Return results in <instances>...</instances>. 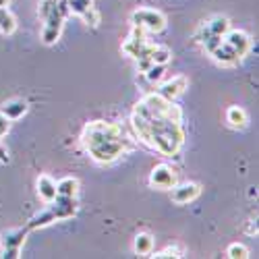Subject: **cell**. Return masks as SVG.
I'll use <instances>...</instances> for the list:
<instances>
[{
	"label": "cell",
	"instance_id": "cell-30",
	"mask_svg": "<svg viewBox=\"0 0 259 259\" xmlns=\"http://www.w3.org/2000/svg\"><path fill=\"white\" fill-rule=\"evenodd\" d=\"M249 197H257V189L255 187H249Z\"/></svg>",
	"mask_w": 259,
	"mask_h": 259
},
{
	"label": "cell",
	"instance_id": "cell-4",
	"mask_svg": "<svg viewBox=\"0 0 259 259\" xmlns=\"http://www.w3.org/2000/svg\"><path fill=\"white\" fill-rule=\"evenodd\" d=\"M58 7V5H56ZM62 25H64V17L58 13V9L44 21V27H41V41L46 46H52L60 39V33H62Z\"/></svg>",
	"mask_w": 259,
	"mask_h": 259
},
{
	"label": "cell",
	"instance_id": "cell-10",
	"mask_svg": "<svg viewBox=\"0 0 259 259\" xmlns=\"http://www.w3.org/2000/svg\"><path fill=\"white\" fill-rule=\"evenodd\" d=\"M230 29V19L228 17H222V15H215L213 19H209L207 23L203 25V29H201V39L205 37V35H222L224 37V33Z\"/></svg>",
	"mask_w": 259,
	"mask_h": 259
},
{
	"label": "cell",
	"instance_id": "cell-14",
	"mask_svg": "<svg viewBox=\"0 0 259 259\" xmlns=\"http://www.w3.org/2000/svg\"><path fill=\"white\" fill-rule=\"evenodd\" d=\"M54 222H56V215L52 213V209L50 207H44L41 211H37L35 215H31L25 228L27 230H37V228H46V226H50Z\"/></svg>",
	"mask_w": 259,
	"mask_h": 259
},
{
	"label": "cell",
	"instance_id": "cell-26",
	"mask_svg": "<svg viewBox=\"0 0 259 259\" xmlns=\"http://www.w3.org/2000/svg\"><path fill=\"white\" fill-rule=\"evenodd\" d=\"M154 257H158V259H164V257H183V251L177 249V247H166L164 251H158Z\"/></svg>",
	"mask_w": 259,
	"mask_h": 259
},
{
	"label": "cell",
	"instance_id": "cell-31",
	"mask_svg": "<svg viewBox=\"0 0 259 259\" xmlns=\"http://www.w3.org/2000/svg\"><path fill=\"white\" fill-rule=\"evenodd\" d=\"M9 3H11V0H0V9H3V7H9Z\"/></svg>",
	"mask_w": 259,
	"mask_h": 259
},
{
	"label": "cell",
	"instance_id": "cell-9",
	"mask_svg": "<svg viewBox=\"0 0 259 259\" xmlns=\"http://www.w3.org/2000/svg\"><path fill=\"white\" fill-rule=\"evenodd\" d=\"M35 185H37V195H39V199L44 203H52L56 199V195H58L56 181L50 175H39Z\"/></svg>",
	"mask_w": 259,
	"mask_h": 259
},
{
	"label": "cell",
	"instance_id": "cell-17",
	"mask_svg": "<svg viewBox=\"0 0 259 259\" xmlns=\"http://www.w3.org/2000/svg\"><path fill=\"white\" fill-rule=\"evenodd\" d=\"M56 191L62 197H77L79 193V181L75 177H64L56 183Z\"/></svg>",
	"mask_w": 259,
	"mask_h": 259
},
{
	"label": "cell",
	"instance_id": "cell-20",
	"mask_svg": "<svg viewBox=\"0 0 259 259\" xmlns=\"http://www.w3.org/2000/svg\"><path fill=\"white\" fill-rule=\"evenodd\" d=\"M164 73H166V67H164V64H152V67H149L143 75H145V79H147L149 83H162Z\"/></svg>",
	"mask_w": 259,
	"mask_h": 259
},
{
	"label": "cell",
	"instance_id": "cell-13",
	"mask_svg": "<svg viewBox=\"0 0 259 259\" xmlns=\"http://www.w3.org/2000/svg\"><path fill=\"white\" fill-rule=\"evenodd\" d=\"M27 108H29V104L25 100H11V102H7L3 106V110L0 112H3L7 118H11V120H19V118H23L27 114Z\"/></svg>",
	"mask_w": 259,
	"mask_h": 259
},
{
	"label": "cell",
	"instance_id": "cell-25",
	"mask_svg": "<svg viewBox=\"0 0 259 259\" xmlns=\"http://www.w3.org/2000/svg\"><path fill=\"white\" fill-rule=\"evenodd\" d=\"M201 41H203V48L211 54L215 48H218V46L222 44V35H205Z\"/></svg>",
	"mask_w": 259,
	"mask_h": 259
},
{
	"label": "cell",
	"instance_id": "cell-18",
	"mask_svg": "<svg viewBox=\"0 0 259 259\" xmlns=\"http://www.w3.org/2000/svg\"><path fill=\"white\" fill-rule=\"evenodd\" d=\"M15 31H17V17L7 7H3L0 9V33L3 35H13Z\"/></svg>",
	"mask_w": 259,
	"mask_h": 259
},
{
	"label": "cell",
	"instance_id": "cell-6",
	"mask_svg": "<svg viewBox=\"0 0 259 259\" xmlns=\"http://www.w3.org/2000/svg\"><path fill=\"white\" fill-rule=\"evenodd\" d=\"M187 88H189V79H187L185 75H177V77H172V79L160 83L158 94L164 96V98L170 100V102H175L177 98H181V96L187 92Z\"/></svg>",
	"mask_w": 259,
	"mask_h": 259
},
{
	"label": "cell",
	"instance_id": "cell-24",
	"mask_svg": "<svg viewBox=\"0 0 259 259\" xmlns=\"http://www.w3.org/2000/svg\"><path fill=\"white\" fill-rule=\"evenodd\" d=\"M81 19H83L88 25H92V27H98V25H100V13L96 11V7H92V9L85 11V13L81 15Z\"/></svg>",
	"mask_w": 259,
	"mask_h": 259
},
{
	"label": "cell",
	"instance_id": "cell-1",
	"mask_svg": "<svg viewBox=\"0 0 259 259\" xmlns=\"http://www.w3.org/2000/svg\"><path fill=\"white\" fill-rule=\"evenodd\" d=\"M81 141L88 147L90 156L100 164L114 162L118 156L124 154V147H126L122 128L114 122H106V120L90 122L83 128Z\"/></svg>",
	"mask_w": 259,
	"mask_h": 259
},
{
	"label": "cell",
	"instance_id": "cell-12",
	"mask_svg": "<svg viewBox=\"0 0 259 259\" xmlns=\"http://www.w3.org/2000/svg\"><path fill=\"white\" fill-rule=\"evenodd\" d=\"M27 228H13L3 234V249H21L27 239Z\"/></svg>",
	"mask_w": 259,
	"mask_h": 259
},
{
	"label": "cell",
	"instance_id": "cell-11",
	"mask_svg": "<svg viewBox=\"0 0 259 259\" xmlns=\"http://www.w3.org/2000/svg\"><path fill=\"white\" fill-rule=\"evenodd\" d=\"M211 56H213V60L215 62H220V64H224V67H234V64H239L243 58L239 56V54H236L228 44H226V41L222 39V44L218 46V48H215L213 52H211Z\"/></svg>",
	"mask_w": 259,
	"mask_h": 259
},
{
	"label": "cell",
	"instance_id": "cell-22",
	"mask_svg": "<svg viewBox=\"0 0 259 259\" xmlns=\"http://www.w3.org/2000/svg\"><path fill=\"white\" fill-rule=\"evenodd\" d=\"M226 255H228L230 259H247V257H249V249H247L243 243H232V245L228 247Z\"/></svg>",
	"mask_w": 259,
	"mask_h": 259
},
{
	"label": "cell",
	"instance_id": "cell-29",
	"mask_svg": "<svg viewBox=\"0 0 259 259\" xmlns=\"http://www.w3.org/2000/svg\"><path fill=\"white\" fill-rule=\"evenodd\" d=\"M21 255V249H3V257L5 259H17Z\"/></svg>",
	"mask_w": 259,
	"mask_h": 259
},
{
	"label": "cell",
	"instance_id": "cell-8",
	"mask_svg": "<svg viewBox=\"0 0 259 259\" xmlns=\"http://www.w3.org/2000/svg\"><path fill=\"white\" fill-rule=\"evenodd\" d=\"M48 207L56 215V222L58 220H69V218H73V215L77 213V201H75V197L56 195V199L52 203H48Z\"/></svg>",
	"mask_w": 259,
	"mask_h": 259
},
{
	"label": "cell",
	"instance_id": "cell-16",
	"mask_svg": "<svg viewBox=\"0 0 259 259\" xmlns=\"http://www.w3.org/2000/svg\"><path fill=\"white\" fill-rule=\"evenodd\" d=\"M226 122L232 128H245L247 122H249V116H247V112L243 110L241 106H230L226 110Z\"/></svg>",
	"mask_w": 259,
	"mask_h": 259
},
{
	"label": "cell",
	"instance_id": "cell-23",
	"mask_svg": "<svg viewBox=\"0 0 259 259\" xmlns=\"http://www.w3.org/2000/svg\"><path fill=\"white\" fill-rule=\"evenodd\" d=\"M56 5H58V0H41V3H39V11H37L39 19L46 21V19L56 11Z\"/></svg>",
	"mask_w": 259,
	"mask_h": 259
},
{
	"label": "cell",
	"instance_id": "cell-21",
	"mask_svg": "<svg viewBox=\"0 0 259 259\" xmlns=\"http://www.w3.org/2000/svg\"><path fill=\"white\" fill-rule=\"evenodd\" d=\"M67 5H69L71 15H77V17H81L85 11L94 7L92 0H67Z\"/></svg>",
	"mask_w": 259,
	"mask_h": 259
},
{
	"label": "cell",
	"instance_id": "cell-3",
	"mask_svg": "<svg viewBox=\"0 0 259 259\" xmlns=\"http://www.w3.org/2000/svg\"><path fill=\"white\" fill-rule=\"evenodd\" d=\"M177 183H179L177 170L168 164H158L152 170V175H149V185L156 187V189H172Z\"/></svg>",
	"mask_w": 259,
	"mask_h": 259
},
{
	"label": "cell",
	"instance_id": "cell-2",
	"mask_svg": "<svg viewBox=\"0 0 259 259\" xmlns=\"http://www.w3.org/2000/svg\"><path fill=\"white\" fill-rule=\"evenodd\" d=\"M131 23L147 33H160L166 29V17L156 9H137L131 13Z\"/></svg>",
	"mask_w": 259,
	"mask_h": 259
},
{
	"label": "cell",
	"instance_id": "cell-7",
	"mask_svg": "<svg viewBox=\"0 0 259 259\" xmlns=\"http://www.w3.org/2000/svg\"><path fill=\"white\" fill-rule=\"evenodd\" d=\"M226 44L239 54L241 58H245L247 54H249V50H251V37L245 33V31H239V29H228L226 33H224V37H222Z\"/></svg>",
	"mask_w": 259,
	"mask_h": 259
},
{
	"label": "cell",
	"instance_id": "cell-15",
	"mask_svg": "<svg viewBox=\"0 0 259 259\" xmlns=\"http://www.w3.org/2000/svg\"><path fill=\"white\" fill-rule=\"evenodd\" d=\"M154 236L152 234H147V232H139L135 236V243H133V249L137 255L141 257H147V255H152L154 253Z\"/></svg>",
	"mask_w": 259,
	"mask_h": 259
},
{
	"label": "cell",
	"instance_id": "cell-19",
	"mask_svg": "<svg viewBox=\"0 0 259 259\" xmlns=\"http://www.w3.org/2000/svg\"><path fill=\"white\" fill-rule=\"evenodd\" d=\"M149 58H152V62L154 64H166L172 60V50L170 48H166V46H154V50H152V54H149Z\"/></svg>",
	"mask_w": 259,
	"mask_h": 259
},
{
	"label": "cell",
	"instance_id": "cell-5",
	"mask_svg": "<svg viewBox=\"0 0 259 259\" xmlns=\"http://www.w3.org/2000/svg\"><path fill=\"white\" fill-rule=\"evenodd\" d=\"M199 195H201V185H197V183H181V185L177 183L170 189V199L179 205L195 201Z\"/></svg>",
	"mask_w": 259,
	"mask_h": 259
},
{
	"label": "cell",
	"instance_id": "cell-28",
	"mask_svg": "<svg viewBox=\"0 0 259 259\" xmlns=\"http://www.w3.org/2000/svg\"><path fill=\"white\" fill-rule=\"evenodd\" d=\"M135 60H137V71H139V73H145V71L154 64L149 56H139V58H135Z\"/></svg>",
	"mask_w": 259,
	"mask_h": 259
},
{
	"label": "cell",
	"instance_id": "cell-27",
	"mask_svg": "<svg viewBox=\"0 0 259 259\" xmlns=\"http://www.w3.org/2000/svg\"><path fill=\"white\" fill-rule=\"evenodd\" d=\"M11 122H13L11 118H7L3 112H0V139L9 135V131H11Z\"/></svg>",
	"mask_w": 259,
	"mask_h": 259
}]
</instances>
